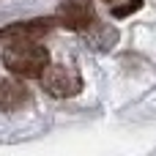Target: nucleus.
Wrapping results in <instances>:
<instances>
[{
    "mask_svg": "<svg viewBox=\"0 0 156 156\" xmlns=\"http://www.w3.org/2000/svg\"><path fill=\"white\" fill-rule=\"evenodd\" d=\"M3 66L16 74V77H41L44 69L49 66V52L41 47V44H14V47H5L3 52Z\"/></svg>",
    "mask_w": 156,
    "mask_h": 156,
    "instance_id": "1",
    "label": "nucleus"
},
{
    "mask_svg": "<svg viewBox=\"0 0 156 156\" xmlns=\"http://www.w3.org/2000/svg\"><path fill=\"white\" fill-rule=\"evenodd\" d=\"M38 80H41L44 90H47L49 96H55V99H71V96H77V93L82 90V77H80L74 69L60 66V63L47 66Z\"/></svg>",
    "mask_w": 156,
    "mask_h": 156,
    "instance_id": "2",
    "label": "nucleus"
},
{
    "mask_svg": "<svg viewBox=\"0 0 156 156\" xmlns=\"http://www.w3.org/2000/svg\"><path fill=\"white\" fill-rule=\"evenodd\" d=\"M55 25H58V19H49V16H38V19H27V22H14V25H5L0 30V41L5 47H14V44H36Z\"/></svg>",
    "mask_w": 156,
    "mask_h": 156,
    "instance_id": "3",
    "label": "nucleus"
},
{
    "mask_svg": "<svg viewBox=\"0 0 156 156\" xmlns=\"http://www.w3.org/2000/svg\"><path fill=\"white\" fill-rule=\"evenodd\" d=\"M58 25L85 33L88 27H93V3L90 0H60L58 5Z\"/></svg>",
    "mask_w": 156,
    "mask_h": 156,
    "instance_id": "4",
    "label": "nucleus"
},
{
    "mask_svg": "<svg viewBox=\"0 0 156 156\" xmlns=\"http://www.w3.org/2000/svg\"><path fill=\"white\" fill-rule=\"evenodd\" d=\"M27 96L30 93L19 80H0V110H19Z\"/></svg>",
    "mask_w": 156,
    "mask_h": 156,
    "instance_id": "5",
    "label": "nucleus"
},
{
    "mask_svg": "<svg viewBox=\"0 0 156 156\" xmlns=\"http://www.w3.org/2000/svg\"><path fill=\"white\" fill-rule=\"evenodd\" d=\"M143 5V0H121L118 5H112V16H129Z\"/></svg>",
    "mask_w": 156,
    "mask_h": 156,
    "instance_id": "6",
    "label": "nucleus"
},
{
    "mask_svg": "<svg viewBox=\"0 0 156 156\" xmlns=\"http://www.w3.org/2000/svg\"><path fill=\"white\" fill-rule=\"evenodd\" d=\"M107 3H112V5H115V0H107Z\"/></svg>",
    "mask_w": 156,
    "mask_h": 156,
    "instance_id": "7",
    "label": "nucleus"
}]
</instances>
